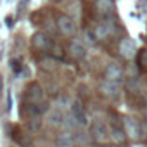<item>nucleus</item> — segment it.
Here are the masks:
<instances>
[{"label": "nucleus", "mask_w": 147, "mask_h": 147, "mask_svg": "<svg viewBox=\"0 0 147 147\" xmlns=\"http://www.w3.org/2000/svg\"><path fill=\"white\" fill-rule=\"evenodd\" d=\"M111 35V28H109V24L106 23V24H100L99 28H97V31H95V36L97 38H106V36H109Z\"/></svg>", "instance_id": "obj_17"}, {"label": "nucleus", "mask_w": 147, "mask_h": 147, "mask_svg": "<svg viewBox=\"0 0 147 147\" xmlns=\"http://www.w3.org/2000/svg\"><path fill=\"white\" fill-rule=\"evenodd\" d=\"M75 145V135H73L71 130L64 128L62 131L57 133L55 137V147H73Z\"/></svg>", "instance_id": "obj_4"}, {"label": "nucleus", "mask_w": 147, "mask_h": 147, "mask_svg": "<svg viewBox=\"0 0 147 147\" xmlns=\"http://www.w3.org/2000/svg\"><path fill=\"white\" fill-rule=\"evenodd\" d=\"M47 121H49V125H52V126L64 125V114H62V111H61V109H54V111H50Z\"/></svg>", "instance_id": "obj_15"}, {"label": "nucleus", "mask_w": 147, "mask_h": 147, "mask_svg": "<svg viewBox=\"0 0 147 147\" xmlns=\"http://www.w3.org/2000/svg\"><path fill=\"white\" fill-rule=\"evenodd\" d=\"M95 7H97L99 14H104V16H109V14L114 12V2L113 0H97Z\"/></svg>", "instance_id": "obj_14"}, {"label": "nucleus", "mask_w": 147, "mask_h": 147, "mask_svg": "<svg viewBox=\"0 0 147 147\" xmlns=\"http://www.w3.org/2000/svg\"><path fill=\"white\" fill-rule=\"evenodd\" d=\"M33 45L38 49V50H49L52 47V42L49 40V36H45L43 33H36L33 36Z\"/></svg>", "instance_id": "obj_13"}, {"label": "nucleus", "mask_w": 147, "mask_h": 147, "mask_svg": "<svg viewBox=\"0 0 147 147\" xmlns=\"http://www.w3.org/2000/svg\"><path fill=\"white\" fill-rule=\"evenodd\" d=\"M85 36H87V40H88V42H90V43H94V42H95V40H97V38H95V35H94V33H87V35H85Z\"/></svg>", "instance_id": "obj_21"}, {"label": "nucleus", "mask_w": 147, "mask_h": 147, "mask_svg": "<svg viewBox=\"0 0 147 147\" xmlns=\"http://www.w3.org/2000/svg\"><path fill=\"white\" fill-rule=\"evenodd\" d=\"M26 99L30 104H42L43 102V90L38 83H31L26 90Z\"/></svg>", "instance_id": "obj_3"}, {"label": "nucleus", "mask_w": 147, "mask_h": 147, "mask_svg": "<svg viewBox=\"0 0 147 147\" xmlns=\"http://www.w3.org/2000/svg\"><path fill=\"white\" fill-rule=\"evenodd\" d=\"M57 26H59V31L66 36H71L75 33V21H73L69 16H61L57 19Z\"/></svg>", "instance_id": "obj_9"}, {"label": "nucleus", "mask_w": 147, "mask_h": 147, "mask_svg": "<svg viewBox=\"0 0 147 147\" xmlns=\"http://www.w3.org/2000/svg\"><path fill=\"white\" fill-rule=\"evenodd\" d=\"M11 137H12V140H14L19 147H31V144H33L30 133H26V131H23V130H19V128H14L12 133H11Z\"/></svg>", "instance_id": "obj_8"}, {"label": "nucleus", "mask_w": 147, "mask_h": 147, "mask_svg": "<svg viewBox=\"0 0 147 147\" xmlns=\"http://www.w3.org/2000/svg\"><path fill=\"white\" fill-rule=\"evenodd\" d=\"M69 54H71L73 59L82 61V59H85V55H87V49H85V45H83L80 40H73V42L69 43Z\"/></svg>", "instance_id": "obj_10"}, {"label": "nucleus", "mask_w": 147, "mask_h": 147, "mask_svg": "<svg viewBox=\"0 0 147 147\" xmlns=\"http://www.w3.org/2000/svg\"><path fill=\"white\" fill-rule=\"evenodd\" d=\"M38 128H40V119H38V118H31L30 123H28V131H30V133H35Z\"/></svg>", "instance_id": "obj_19"}, {"label": "nucleus", "mask_w": 147, "mask_h": 147, "mask_svg": "<svg viewBox=\"0 0 147 147\" xmlns=\"http://www.w3.org/2000/svg\"><path fill=\"white\" fill-rule=\"evenodd\" d=\"M109 135H111V138H113L116 144H123V142L126 140L125 128H121V126H119V125H116V123H113V125H111V128H109Z\"/></svg>", "instance_id": "obj_12"}, {"label": "nucleus", "mask_w": 147, "mask_h": 147, "mask_svg": "<svg viewBox=\"0 0 147 147\" xmlns=\"http://www.w3.org/2000/svg\"><path fill=\"white\" fill-rule=\"evenodd\" d=\"M106 80L107 82H114V83H121V80H123V67L119 64H109L106 67Z\"/></svg>", "instance_id": "obj_5"}, {"label": "nucleus", "mask_w": 147, "mask_h": 147, "mask_svg": "<svg viewBox=\"0 0 147 147\" xmlns=\"http://www.w3.org/2000/svg\"><path fill=\"white\" fill-rule=\"evenodd\" d=\"M123 125H125V133H126L128 138H131V140H138L140 138V126L135 123L133 118H125Z\"/></svg>", "instance_id": "obj_7"}, {"label": "nucleus", "mask_w": 147, "mask_h": 147, "mask_svg": "<svg viewBox=\"0 0 147 147\" xmlns=\"http://www.w3.org/2000/svg\"><path fill=\"white\" fill-rule=\"evenodd\" d=\"M75 142H76V145L83 147V145H87V144L90 142V135L85 133V131H78V133L75 135Z\"/></svg>", "instance_id": "obj_16"}, {"label": "nucleus", "mask_w": 147, "mask_h": 147, "mask_svg": "<svg viewBox=\"0 0 147 147\" xmlns=\"http://www.w3.org/2000/svg\"><path fill=\"white\" fill-rule=\"evenodd\" d=\"M140 137H144V138L147 140V121H144V123L140 125Z\"/></svg>", "instance_id": "obj_20"}, {"label": "nucleus", "mask_w": 147, "mask_h": 147, "mask_svg": "<svg viewBox=\"0 0 147 147\" xmlns=\"http://www.w3.org/2000/svg\"><path fill=\"white\" fill-rule=\"evenodd\" d=\"M71 104H73V102H71V99H69V97H67L66 94H64V95H59V97H57V106H59L61 109L71 107Z\"/></svg>", "instance_id": "obj_18"}, {"label": "nucleus", "mask_w": 147, "mask_h": 147, "mask_svg": "<svg viewBox=\"0 0 147 147\" xmlns=\"http://www.w3.org/2000/svg\"><path fill=\"white\" fill-rule=\"evenodd\" d=\"M92 137H94V140L99 142V144H104V142L107 140V137H109V128H107V125H106L102 119H94V121H92Z\"/></svg>", "instance_id": "obj_1"}, {"label": "nucleus", "mask_w": 147, "mask_h": 147, "mask_svg": "<svg viewBox=\"0 0 147 147\" xmlns=\"http://www.w3.org/2000/svg\"><path fill=\"white\" fill-rule=\"evenodd\" d=\"M71 118L75 119V123L80 125V126H87L88 125V114H87V111L83 109V106L80 102H73L71 104Z\"/></svg>", "instance_id": "obj_2"}, {"label": "nucleus", "mask_w": 147, "mask_h": 147, "mask_svg": "<svg viewBox=\"0 0 147 147\" xmlns=\"http://www.w3.org/2000/svg\"><path fill=\"white\" fill-rule=\"evenodd\" d=\"M137 52V45L131 38H123L119 42V54L125 57V59H131Z\"/></svg>", "instance_id": "obj_6"}, {"label": "nucleus", "mask_w": 147, "mask_h": 147, "mask_svg": "<svg viewBox=\"0 0 147 147\" xmlns=\"http://www.w3.org/2000/svg\"><path fill=\"white\" fill-rule=\"evenodd\" d=\"M5 24L9 26V28H12V18L9 16V18H5Z\"/></svg>", "instance_id": "obj_22"}, {"label": "nucleus", "mask_w": 147, "mask_h": 147, "mask_svg": "<svg viewBox=\"0 0 147 147\" xmlns=\"http://www.w3.org/2000/svg\"><path fill=\"white\" fill-rule=\"evenodd\" d=\"M145 118H147V113H145Z\"/></svg>", "instance_id": "obj_24"}, {"label": "nucleus", "mask_w": 147, "mask_h": 147, "mask_svg": "<svg viewBox=\"0 0 147 147\" xmlns=\"http://www.w3.org/2000/svg\"><path fill=\"white\" fill-rule=\"evenodd\" d=\"M100 90H102V94L106 95V97H111V99H114V97H118V94H119V83H114V82H104L102 85H100Z\"/></svg>", "instance_id": "obj_11"}, {"label": "nucleus", "mask_w": 147, "mask_h": 147, "mask_svg": "<svg viewBox=\"0 0 147 147\" xmlns=\"http://www.w3.org/2000/svg\"><path fill=\"white\" fill-rule=\"evenodd\" d=\"M106 147H118L116 144H109V145H106Z\"/></svg>", "instance_id": "obj_23"}]
</instances>
